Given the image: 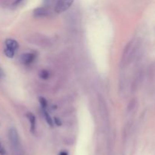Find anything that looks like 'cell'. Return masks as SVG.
<instances>
[{
    "label": "cell",
    "mask_w": 155,
    "mask_h": 155,
    "mask_svg": "<svg viewBox=\"0 0 155 155\" xmlns=\"http://www.w3.org/2000/svg\"><path fill=\"white\" fill-rule=\"evenodd\" d=\"M42 112H43V114H44V117H45V121H46V123L50 126V127H53V120L51 119V116L49 115L48 112L47 111L46 108L42 109Z\"/></svg>",
    "instance_id": "obj_9"
},
{
    "label": "cell",
    "mask_w": 155,
    "mask_h": 155,
    "mask_svg": "<svg viewBox=\"0 0 155 155\" xmlns=\"http://www.w3.org/2000/svg\"><path fill=\"white\" fill-rule=\"evenodd\" d=\"M0 154L1 155H5V150L4 147L2 145V143L0 142Z\"/></svg>",
    "instance_id": "obj_14"
},
{
    "label": "cell",
    "mask_w": 155,
    "mask_h": 155,
    "mask_svg": "<svg viewBox=\"0 0 155 155\" xmlns=\"http://www.w3.org/2000/svg\"><path fill=\"white\" fill-rule=\"evenodd\" d=\"M59 155H68V153L67 151H61Z\"/></svg>",
    "instance_id": "obj_16"
},
{
    "label": "cell",
    "mask_w": 155,
    "mask_h": 155,
    "mask_svg": "<svg viewBox=\"0 0 155 155\" xmlns=\"http://www.w3.org/2000/svg\"><path fill=\"white\" fill-rule=\"evenodd\" d=\"M3 76H4V72H3L2 69L0 68V78H1V77H2Z\"/></svg>",
    "instance_id": "obj_15"
},
{
    "label": "cell",
    "mask_w": 155,
    "mask_h": 155,
    "mask_svg": "<svg viewBox=\"0 0 155 155\" xmlns=\"http://www.w3.org/2000/svg\"><path fill=\"white\" fill-rule=\"evenodd\" d=\"M54 124H55V125L58 126V127H61V126L62 125L61 121V120L59 119L58 117H54Z\"/></svg>",
    "instance_id": "obj_13"
},
{
    "label": "cell",
    "mask_w": 155,
    "mask_h": 155,
    "mask_svg": "<svg viewBox=\"0 0 155 155\" xmlns=\"http://www.w3.org/2000/svg\"><path fill=\"white\" fill-rule=\"evenodd\" d=\"M35 54L33 53H25V54H21L20 57V60L23 64L28 65L30 64L32 62L34 61Z\"/></svg>",
    "instance_id": "obj_6"
},
{
    "label": "cell",
    "mask_w": 155,
    "mask_h": 155,
    "mask_svg": "<svg viewBox=\"0 0 155 155\" xmlns=\"http://www.w3.org/2000/svg\"><path fill=\"white\" fill-rule=\"evenodd\" d=\"M39 76L42 80H48L50 77V74L47 70H41L39 73Z\"/></svg>",
    "instance_id": "obj_10"
},
{
    "label": "cell",
    "mask_w": 155,
    "mask_h": 155,
    "mask_svg": "<svg viewBox=\"0 0 155 155\" xmlns=\"http://www.w3.org/2000/svg\"><path fill=\"white\" fill-rule=\"evenodd\" d=\"M50 15L49 9L45 7H39L33 11V15L36 18H44Z\"/></svg>",
    "instance_id": "obj_5"
},
{
    "label": "cell",
    "mask_w": 155,
    "mask_h": 155,
    "mask_svg": "<svg viewBox=\"0 0 155 155\" xmlns=\"http://www.w3.org/2000/svg\"><path fill=\"white\" fill-rule=\"evenodd\" d=\"M29 42H32L34 45H39V46H48L49 45V40L48 38L45 36H42V35H38V34H33L31 36V39Z\"/></svg>",
    "instance_id": "obj_3"
},
{
    "label": "cell",
    "mask_w": 155,
    "mask_h": 155,
    "mask_svg": "<svg viewBox=\"0 0 155 155\" xmlns=\"http://www.w3.org/2000/svg\"><path fill=\"white\" fill-rule=\"evenodd\" d=\"M39 103H40L42 109L47 108V101L45 100V98H44L43 97H40L39 98Z\"/></svg>",
    "instance_id": "obj_12"
},
{
    "label": "cell",
    "mask_w": 155,
    "mask_h": 155,
    "mask_svg": "<svg viewBox=\"0 0 155 155\" xmlns=\"http://www.w3.org/2000/svg\"><path fill=\"white\" fill-rule=\"evenodd\" d=\"M8 137L10 140L11 145L13 148L14 152L16 155H21L22 154V148H21V140H20L19 135L15 128L12 127L8 131Z\"/></svg>",
    "instance_id": "obj_1"
},
{
    "label": "cell",
    "mask_w": 155,
    "mask_h": 155,
    "mask_svg": "<svg viewBox=\"0 0 155 155\" xmlns=\"http://www.w3.org/2000/svg\"><path fill=\"white\" fill-rule=\"evenodd\" d=\"M44 1H45V2H49V0H44Z\"/></svg>",
    "instance_id": "obj_17"
},
{
    "label": "cell",
    "mask_w": 155,
    "mask_h": 155,
    "mask_svg": "<svg viewBox=\"0 0 155 155\" xmlns=\"http://www.w3.org/2000/svg\"><path fill=\"white\" fill-rule=\"evenodd\" d=\"M5 52V54L6 56H7L8 58H12L15 56V51H13V50H11L9 49V48H6L5 49L4 51Z\"/></svg>",
    "instance_id": "obj_11"
},
{
    "label": "cell",
    "mask_w": 155,
    "mask_h": 155,
    "mask_svg": "<svg viewBox=\"0 0 155 155\" xmlns=\"http://www.w3.org/2000/svg\"><path fill=\"white\" fill-rule=\"evenodd\" d=\"M5 46L7 48H9L13 51H16L18 48V43L16 40L13 39H7L5 40Z\"/></svg>",
    "instance_id": "obj_8"
},
{
    "label": "cell",
    "mask_w": 155,
    "mask_h": 155,
    "mask_svg": "<svg viewBox=\"0 0 155 155\" xmlns=\"http://www.w3.org/2000/svg\"><path fill=\"white\" fill-rule=\"evenodd\" d=\"M21 0H17V2H21Z\"/></svg>",
    "instance_id": "obj_18"
},
{
    "label": "cell",
    "mask_w": 155,
    "mask_h": 155,
    "mask_svg": "<svg viewBox=\"0 0 155 155\" xmlns=\"http://www.w3.org/2000/svg\"><path fill=\"white\" fill-rule=\"evenodd\" d=\"M74 0H58L55 5V12L57 13H61L69 8L72 5Z\"/></svg>",
    "instance_id": "obj_4"
},
{
    "label": "cell",
    "mask_w": 155,
    "mask_h": 155,
    "mask_svg": "<svg viewBox=\"0 0 155 155\" xmlns=\"http://www.w3.org/2000/svg\"><path fill=\"white\" fill-rule=\"evenodd\" d=\"M135 52H136V48H134V42L132 40L127 44V45H126L125 48H124L122 60H121V65L123 67L127 65L129 62L131 61L132 58L134 56Z\"/></svg>",
    "instance_id": "obj_2"
},
{
    "label": "cell",
    "mask_w": 155,
    "mask_h": 155,
    "mask_svg": "<svg viewBox=\"0 0 155 155\" xmlns=\"http://www.w3.org/2000/svg\"><path fill=\"white\" fill-rule=\"evenodd\" d=\"M27 117L29 120V122L30 124V131L32 133H34L36 131V117L33 115L32 113H27Z\"/></svg>",
    "instance_id": "obj_7"
}]
</instances>
